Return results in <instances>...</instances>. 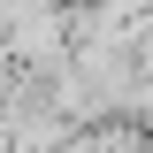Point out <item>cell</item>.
I'll list each match as a JSON object with an SVG mask.
<instances>
[{
  "instance_id": "1",
  "label": "cell",
  "mask_w": 153,
  "mask_h": 153,
  "mask_svg": "<svg viewBox=\"0 0 153 153\" xmlns=\"http://www.w3.org/2000/svg\"><path fill=\"white\" fill-rule=\"evenodd\" d=\"M54 153H146V138H138L130 123H76Z\"/></svg>"
}]
</instances>
